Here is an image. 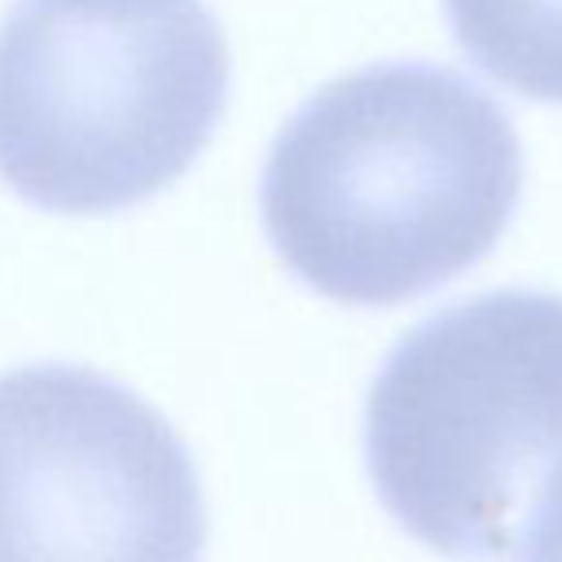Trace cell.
Returning a JSON list of instances; mask_svg holds the SVG:
<instances>
[{
	"label": "cell",
	"mask_w": 562,
	"mask_h": 562,
	"mask_svg": "<svg viewBox=\"0 0 562 562\" xmlns=\"http://www.w3.org/2000/svg\"><path fill=\"white\" fill-rule=\"evenodd\" d=\"M505 108L429 61H383L318 89L283 123L260 177L280 260L318 295L394 306L474 268L520 203Z\"/></svg>",
	"instance_id": "6da1fadb"
},
{
	"label": "cell",
	"mask_w": 562,
	"mask_h": 562,
	"mask_svg": "<svg viewBox=\"0 0 562 562\" xmlns=\"http://www.w3.org/2000/svg\"><path fill=\"white\" fill-rule=\"evenodd\" d=\"M203 0H15L0 20V180L54 215H115L177 184L226 115Z\"/></svg>",
	"instance_id": "7a4b0ae2"
},
{
	"label": "cell",
	"mask_w": 562,
	"mask_h": 562,
	"mask_svg": "<svg viewBox=\"0 0 562 562\" xmlns=\"http://www.w3.org/2000/svg\"><path fill=\"white\" fill-rule=\"evenodd\" d=\"M379 502L448 559H505L562 467V295L494 291L406 334L363 406Z\"/></svg>",
	"instance_id": "3957f363"
},
{
	"label": "cell",
	"mask_w": 562,
	"mask_h": 562,
	"mask_svg": "<svg viewBox=\"0 0 562 562\" xmlns=\"http://www.w3.org/2000/svg\"><path fill=\"white\" fill-rule=\"evenodd\" d=\"M513 555L517 562H562V467L536 497Z\"/></svg>",
	"instance_id": "8992f818"
},
{
	"label": "cell",
	"mask_w": 562,
	"mask_h": 562,
	"mask_svg": "<svg viewBox=\"0 0 562 562\" xmlns=\"http://www.w3.org/2000/svg\"><path fill=\"white\" fill-rule=\"evenodd\" d=\"M192 451L131 386L77 363L0 375V562H200Z\"/></svg>",
	"instance_id": "277c9868"
},
{
	"label": "cell",
	"mask_w": 562,
	"mask_h": 562,
	"mask_svg": "<svg viewBox=\"0 0 562 562\" xmlns=\"http://www.w3.org/2000/svg\"><path fill=\"white\" fill-rule=\"evenodd\" d=\"M459 50L497 85L562 104V0H445Z\"/></svg>",
	"instance_id": "5b68a950"
}]
</instances>
